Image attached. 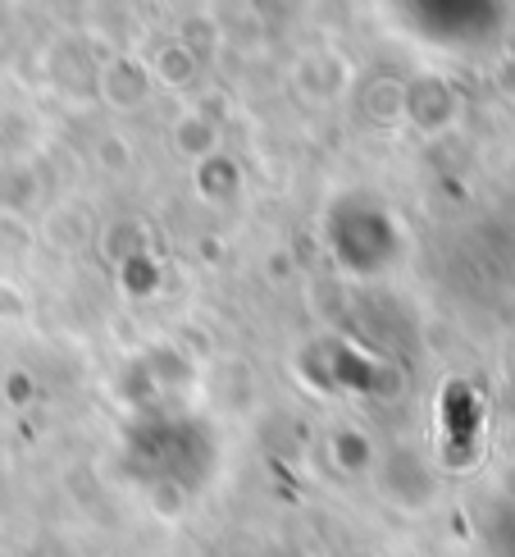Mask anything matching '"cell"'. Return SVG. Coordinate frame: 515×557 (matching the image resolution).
<instances>
[{"label":"cell","instance_id":"1","mask_svg":"<svg viewBox=\"0 0 515 557\" xmlns=\"http://www.w3.org/2000/svg\"><path fill=\"white\" fill-rule=\"evenodd\" d=\"M448 421H452V461L465 467V461H470V448H475V407H470L465 384L448 388Z\"/></svg>","mask_w":515,"mask_h":557}]
</instances>
